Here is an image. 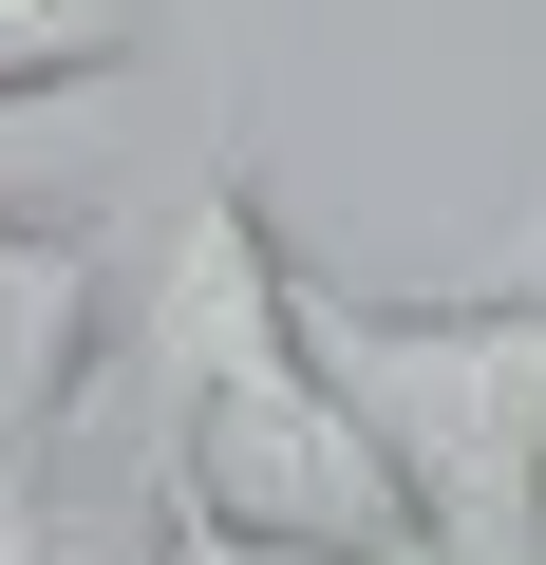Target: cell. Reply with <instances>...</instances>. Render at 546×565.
<instances>
[{"label":"cell","instance_id":"6","mask_svg":"<svg viewBox=\"0 0 546 565\" xmlns=\"http://www.w3.org/2000/svg\"><path fill=\"white\" fill-rule=\"evenodd\" d=\"M471 282H546V189H527V207H508V245H490V264H471Z\"/></svg>","mask_w":546,"mask_h":565},{"label":"cell","instance_id":"5","mask_svg":"<svg viewBox=\"0 0 546 565\" xmlns=\"http://www.w3.org/2000/svg\"><path fill=\"white\" fill-rule=\"evenodd\" d=\"M20 565H415V546H302V527H151V546H20Z\"/></svg>","mask_w":546,"mask_h":565},{"label":"cell","instance_id":"4","mask_svg":"<svg viewBox=\"0 0 546 565\" xmlns=\"http://www.w3.org/2000/svg\"><path fill=\"white\" fill-rule=\"evenodd\" d=\"M170 0H0V114L20 95H114Z\"/></svg>","mask_w":546,"mask_h":565},{"label":"cell","instance_id":"1","mask_svg":"<svg viewBox=\"0 0 546 565\" xmlns=\"http://www.w3.org/2000/svg\"><path fill=\"white\" fill-rule=\"evenodd\" d=\"M76 415H114L151 527H302V546H415L396 471L358 452V415L302 359V264L264 226V151L207 132L189 207H151V245L95 302V377Z\"/></svg>","mask_w":546,"mask_h":565},{"label":"cell","instance_id":"3","mask_svg":"<svg viewBox=\"0 0 546 565\" xmlns=\"http://www.w3.org/2000/svg\"><path fill=\"white\" fill-rule=\"evenodd\" d=\"M95 302H114V245L57 207H0V565L39 546V471H57L76 377H95Z\"/></svg>","mask_w":546,"mask_h":565},{"label":"cell","instance_id":"2","mask_svg":"<svg viewBox=\"0 0 546 565\" xmlns=\"http://www.w3.org/2000/svg\"><path fill=\"white\" fill-rule=\"evenodd\" d=\"M302 359L396 471L415 565H546V282H340L302 264Z\"/></svg>","mask_w":546,"mask_h":565}]
</instances>
